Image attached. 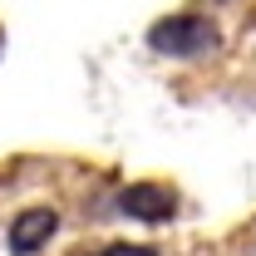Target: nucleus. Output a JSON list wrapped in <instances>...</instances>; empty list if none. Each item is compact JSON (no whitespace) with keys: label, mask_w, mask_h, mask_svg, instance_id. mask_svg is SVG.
Returning <instances> with one entry per match:
<instances>
[{"label":"nucleus","mask_w":256,"mask_h":256,"mask_svg":"<svg viewBox=\"0 0 256 256\" xmlns=\"http://www.w3.org/2000/svg\"><path fill=\"white\" fill-rule=\"evenodd\" d=\"M118 212L133 217V222H143V226H158V222H168V217L178 212V188H172V182H158V178L128 182V188L118 192Z\"/></svg>","instance_id":"3"},{"label":"nucleus","mask_w":256,"mask_h":256,"mask_svg":"<svg viewBox=\"0 0 256 256\" xmlns=\"http://www.w3.org/2000/svg\"><path fill=\"white\" fill-rule=\"evenodd\" d=\"M217 44H222V30H217L207 15H197V10L168 15V20H158V25L148 30V50L162 54V60H202V54H212Z\"/></svg>","instance_id":"1"},{"label":"nucleus","mask_w":256,"mask_h":256,"mask_svg":"<svg viewBox=\"0 0 256 256\" xmlns=\"http://www.w3.org/2000/svg\"><path fill=\"white\" fill-rule=\"evenodd\" d=\"M54 236H60V212L44 207V202H34V207H20L10 217V226H5V252L10 256H40Z\"/></svg>","instance_id":"2"},{"label":"nucleus","mask_w":256,"mask_h":256,"mask_svg":"<svg viewBox=\"0 0 256 256\" xmlns=\"http://www.w3.org/2000/svg\"><path fill=\"white\" fill-rule=\"evenodd\" d=\"M98 256H162L158 246H148V242H108Z\"/></svg>","instance_id":"4"}]
</instances>
